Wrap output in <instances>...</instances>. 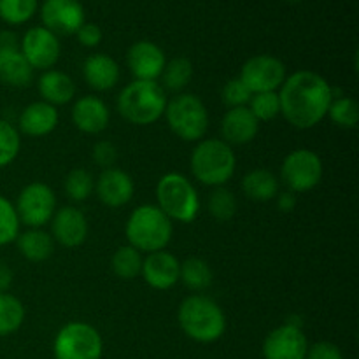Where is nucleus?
<instances>
[{"label":"nucleus","instance_id":"nucleus-37","mask_svg":"<svg viewBox=\"0 0 359 359\" xmlns=\"http://www.w3.org/2000/svg\"><path fill=\"white\" fill-rule=\"evenodd\" d=\"M20 149L21 137L18 128H14L6 119H0V168L13 163Z\"/></svg>","mask_w":359,"mask_h":359},{"label":"nucleus","instance_id":"nucleus-18","mask_svg":"<svg viewBox=\"0 0 359 359\" xmlns=\"http://www.w3.org/2000/svg\"><path fill=\"white\" fill-rule=\"evenodd\" d=\"M51 237L63 248H77L88 237V219L72 205L62 207L51 219Z\"/></svg>","mask_w":359,"mask_h":359},{"label":"nucleus","instance_id":"nucleus-6","mask_svg":"<svg viewBox=\"0 0 359 359\" xmlns=\"http://www.w3.org/2000/svg\"><path fill=\"white\" fill-rule=\"evenodd\" d=\"M158 209L174 223H193L200 212V196L186 175L168 172L156 184Z\"/></svg>","mask_w":359,"mask_h":359},{"label":"nucleus","instance_id":"nucleus-25","mask_svg":"<svg viewBox=\"0 0 359 359\" xmlns=\"http://www.w3.org/2000/svg\"><path fill=\"white\" fill-rule=\"evenodd\" d=\"M34 81V69L21 51L0 53V83L11 88H27Z\"/></svg>","mask_w":359,"mask_h":359},{"label":"nucleus","instance_id":"nucleus-30","mask_svg":"<svg viewBox=\"0 0 359 359\" xmlns=\"http://www.w3.org/2000/svg\"><path fill=\"white\" fill-rule=\"evenodd\" d=\"M193 76V65L188 58L184 56H179V58L170 60V62L165 65L163 74H161V79H163V86L170 91H181L188 86L189 79Z\"/></svg>","mask_w":359,"mask_h":359},{"label":"nucleus","instance_id":"nucleus-7","mask_svg":"<svg viewBox=\"0 0 359 359\" xmlns=\"http://www.w3.org/2000/svg\"><path fill=\"white\" fill-rule=\"evenodd\" d=\"M163 116L174 135L184 142H198L209 128V112L205 104L193 93H181L167 102Z\"/></svg>","mask_w":359,"mask_h":359},{"label":"nucleus","instance_id":"nucleus-5","mask_svg":"<svg viewBox=\"0 0 359 359\" xmlns=\"http://www.w3.org/2000/svg\"><path fill=\"white\" fill-rule=\"evenodd\" d=\"M174 233V223L158 209V205H140L130 214L125 226L128 245L139 252L165 251Z\"/></svg>","mask_w":359,"mask_h":359},{"label":"nucleus","instance_id":"nucleus-14","mask_svg":"<svg viewBox=\"0 0 359 359\" xmlns=\"http://www.w3.org/2000/svg\"><path fill=\"white\" fill-rule=\"evenodd\" d=\"M307 351L309 342L304 330L287 323L272 330L263 342L265 359H305Z\"/></svg>","mask_w":359,"mask_h":359},{"label":"nucleus","instance_id":"nucleus-23","mask_svg":"<svg viewBox=\"0 0 359 359\" xmlns=\"http://www.w3.org/2000/svg\"><path fill=\"white\" fill-rule=\"evenodd\" d=\"M39 93L42 102H48L51 105H65L76 97V83L69 74L62 70L49 69L39 77Z\"/></svg>","mask_w":359,"mask_h":359},{"label":"nucleus","instance_id":"nucleus-31","mask_svg":"<svg viewBox=\"0 0 359 359\" xmlns=\"http://www.w3.org/2000/svg\"><path fill=\"white\" fill-rule=\"evenodd\" d=\"M67 196L74 202H84L91 196L95 189V179L86 168H72L67 174L65 182H63Z\"/></svg>","mask_w":359,"mask_h":359},{"label":"nucleus","instance_id":"nucleus-36","mask_svg":"<svg viewBox=\"0 0 359 359\" xmlns=\"http://www.w3.org/2000/svg\"><path fill=\"white\" fill-rule=\"evenodd\" d=\"M249 111L255 114L258 121H272L280 114V102L277 91L255 93L248 104Z\"/></svg>","mask_w":359,"mask_h":359},{"label":"nucleus","instance_id":"nucleus-20","mask_svg":"<svg viewBox=\"0 0 359 359\" xmlns=\"http://www.w3.org/2000/svg\"><path fill=\"white\" fill-rule=\"evenodd\" d=\"M259 121L249 107H233L224 114L221 121V135L230 146H244L258 135Z\"/></svg>","mask_w":359,"mask_h":359},{"label":"nucleus","instance_id":"nucleus-42","mask_svg":"<svg viewBox=\"0 0 359 359\" xmlns=\"http://www.w3.org/2000/svg\"><path fill=\"white\" fill-rule=\"evenodd\" d=\"M18 49H20V41H18L16 34L9 30L0 32V53L18 51Z\"/></svg>","mask_w":359,"mask_h":359},{"label":"nucleus","instance_id":"nucleus-11","mask_svg":"<svg viewBox=\"0 0 359 359\" xmlns=\"http://www.w3.org/2000/svg\"><path fill=\"white\" fill-rule=\"evenodd\" d=\"M286 77V65L279 58L272 55H256L242 65L238 79L255 95L277 91L283 86Z\"/></svg>","mask_w":359,"mask_h":359},{"label":"nucleus","instance_id":"nucleus-34","mask_svg":"<svg viewBox=\"0 0 359 359\" xmlns=\"http://www.w3.org/2000/svg\"><path fill=\"white\" fill-rule=\"evenodd\" d=\"M207 207H209V212L214 219L226 223L237 212V198H235L230 189L219 186V188H214V191L210 193Z\"/></svg>","mask_w":359,"mask_h":359},{"label":"nucleus","instance_id":"nucleus-24","mask_svg":"<svg viewBox=\"0 0 359 359\" xmlns=\"http://www.w3.org/2000/svg\"><path fill=\"white\" fill-rule=\"evenodd\" d=\"M16 245L20 255L32 263H42L49 259L55 252V241L51 233L41 228H30L18 235Z\"/></svg>","mask_w":359,"mask_h":359},{"label":"nucleus","instance_id":"nucleus-17","mask_svg":"<svg viewBox=\"0 0 359 359\" xmlns=\"http://www.w3.org/2000/svg\"><path fill=\"white\" fill-rule=\"evenodd\" d=\"M181 262L168 251L149 252L146 259H142L140 276L146 284L153 290L167 291L179 283Z\"/></svg>","mask_w":359,"mask_h":359},{"label":"nucleus","instance_id":"nucleus-44","mask_svg":"<svg viewBox=\"0 0 359 359\" xmlns=\"http://www.w3.org/2000/svg\"><path fill=\"white\" fill-rule=\"evenodd\" d=\"M13 270L6 263H0V293L9 291V287L13 286Z\"/></svg>","mask_w":359,"mask_h":359},{"label":"nucleus","instance_id":"nucleus-16","mask_svg":"<svg viewBox=\"0 0 359 359\" xmlns=\"http://www.w3.org/2000/svg\"><path fill=\"white\" fill-rule=\"evenodd\" d=\"M95 191H97L98 200L105 207L118 209V207L126 205L133 198L135 193V184L130 174H126L121 168H105L98 179L95 181Z\"/></svg>","mask_w":359,"mask_h":359},{"label":"nucleus","instance_id":"nucleus-39","mask_svg":"<svg viewBox=\"0 0 359 359\" xmlns=\"http://www.w3.org/2000/svg\"><path fill=\"white\" fill-rule=\"evenodd\" d=\"M91 158L100 168H112L118 161V149L111 140H98L91 149Z\"/></svg>","mask_w":359,"mask_h":359},{"label":"nucleus","instance_id":"nucleus-22","mask_svg":"<svg viewBox=\"0 0 359 359\" xmlns=\"http://www.w3.org/2000/svg\"><path fill=\"white\" fill-rule=\"evenodd\" d=\"M58 111L55 105L48 102H34L27 105L20 114L18 132L25 133L28 137H46L58 126Z\"/></svg>","mask_w":359,"mask_h":359},{"label":"nucleus","instance_id":"nucleus-15","mask_svg":"<svg viewBox=\"0 0 359 359\" xmlns=\"http://www.w3.org/2000/svg\"><path fill=\"white\" fill-rule=\"evenodd\" d=\"M126 63L135 81H156L163 74L167 58L158 44L139 41L126 53Z\"/></svg>","mask_w":359,"mask_h":359},{"label":"nucleus","instance_id":"nucleus-4","mask_svg":"<svg viewBox=\"0 0 359 359\" xmlns=\"http://www.w3.org/2000/svg\"><path fill=\"white\" fill-rule=\"evenodd\" d=\"M167 95L156 81H133L126 84L118 97V111L128 123L147 126L165 114Z\"/></svg>","mask_w":359,"mask_h":359},{"label":"nucleus","instance_id":"nucleus-43","mask_svg":"<svg viewBox=\"0 0 359 359\" xmlns=\"http://www.w3.org/2000/svg\"><path fill=\"white\" fill-rule=\"evenodd\" d=\"M277 207H279L280 212H293L294 207H297V196H294V193L286 191L277 195Z\"/></svg>","mask_w":359,"mask_h":359},{"label":"nucleus","instance_id":"nucleus-38","mask_svg":"<svg viewBox=\"0 0 359 359\" xmlns=\"http://www.w3.org/2000/svg\"><path fill=\"white\" fill-rule=\"evenodd\" d=\"M221 97H223L224 105H228L230 109L233 107H245L251 100L252 93L244 86L238 77L235 79L226 81V84L223 86V91H221Z\"/></svg>","mask_w":359,"mask_h":359},{"label":"nucleus","instance_id":"nucleus-2","mask_svg":"<svg viewBox=\"0 0 359 359\" xmlns=\"http://www.w3.org/2000/svg\"><path fill=\"white\" fill-rule=\"evenodd\" d=\"M177 321L186 337L198 344H212L226 332L223 309L209 297L191 294L181 304Z\"/></svg>","mask_w":359,"mask_h":359},{"label":"nucleus","instance_id":"nucleus-21","mask_svg":"<svg viewBox=\"0 0 359 359\" xmlns=\"http://www.w3.org/2000/svg\"><path fill=\"white\" fill-rule=\"evenodd\" d=\"M83 76L88 86L93 88L95 91H109L119 83L121 70L112 56L95 53L84 60Z\"/></svg>","mask_w":359,"mask_h":359},{"label":"nucleus","instance_id":"nucleus-40","mask_svg":"<svg viewBox=\"0 0 359 359\" xmlns=\"http://www.w3.org/2000/svg\"><path fill=\"white\" fill-rule=\"evenodd\" d=\"M76 35L77 41H79L84 48H97L102 42V30L100 27L95 23H86V21H84V23L81 25L79 30L76 32Z\"/></svg>","mask_w":359,"mask_h":359},{"label":"nucleus","instance_id":"nucleus-28","mask_svg":"<svg viewBox=\"0 0 359 359\" xmlns=\"http://www.w3.org/2000/svg\"><path fill=\"white\" fill-rule=\"evenodd\" d=\"M25 307L20 298L11 293H0V337H9L21 328Z\"/></svg>","mask_w":359,"mask_h":359},{"label":"nucleus","instance_id":"nucleus-1","mask_svg":"<svg viewBox=\"0 0 359 359\" xmlns=\"http://www.w3.org/2000/svg\"><path fill=\"white\" fill-rule=\"evenodd\" d=\"M280 114L291 126L311 130L328 114L333 88L328 81L312 70H298L286 77L279 88Z\"/></svg>","mask_w":359,"mask_h":359},{"label":"nucleus","instance_id":"nucleus-12","mask_svg":"<svg viewBox=\"0 0 359 359\" xmlns=\"http://www.w3.org/2000/svg\"><path fill=\"white\" fill-rule=\"evenodd\" d=\"M58 35L49 32L44 27H34L27 30L20 42V51L25 56L32 69L49 70L55 67L60 58Z\"/></svg>","mask_w":359,"mask_h":359},{"label":"nucleus","instance_id":"nucleus-35","mask_svg":"<svg viewBox=\"0 0 359 359\" xmlns=\"http://www.w3.org/2000/svg\"><path fill=\"white\" fill-rule=\"evenodd\" d=\"M20 224L14 203L0 195V248L11 244V242H16L18 235H20Z\"/></svg>","mask_w":359,"mask_h":359},{"label":"nucleus","instance_id":"nucleus-19","mask_svg":"<svg viewBox=\"0 0 359 359\" xmlns=\"http://www.w3.org/2000/svg\"><path fill=\"white\" fill-rule=\"evenodd\" d=\"M111 112L102 98L93 95H84L76 100L72 107V123L79 132L88 135L102 133L109 126Z\"/></svg>","mask_w":359,"mask_h":359},{"label":"nucleus","instance_id":"nucleus-32","mask_svg":"<svg viewBox=\"0 0 359 359\" xmlns=\"http://www.w3.org/2000/svg\"><path fill=\"white\" fill-rule=\"evenodd\" d=\"M328 116L337 126L340 128H356L359 119V107L358 102L351 97H339L333 98L332 105L328 109Z\"/></svg>","mask_w":359,"mask_h":359},{"label":"nucleus","instance_id":"nucleus-13","mask_svg":"<svg viewBox=\"0 0 359 359\" xmlns=\"http://www.w3.org/2000/svg\"><path fill=\"white\" fill-rule=\"evenodd\" d=\"M41 20L55 35H72L84 23V9L79 0H44Z\"/></svg>","mask_w":359,"mask_h":359},{"label":"nucleus","instance_id":"nucleus-27","mask_svg":"<svg viewBox=\"0 0 359 359\" xmlns=\"http://www.w3.org/2000/svg\"><path fill=\"white\" fill-rule=\"evenodd\" d=\"M212 270L202 258H188L181 263L179 280L191 291H203L212 284Z\"/></svg>","mask_w":359,"mask_h":359},{"label":"nucleus","instance_id":"nucleus-3","mask_svg":"<svg viewBox=\"0 0 359 359\" xmlns=\"http://www.w3.org/2000/svg\"><path fill=\"white\" fill-rule=\"evenodd\" d=\"M189 165L196 181L203 186L219 188L233 177L237 158L230 144L223 139H202L193 149Z\"/></svg>","mask_w":359,"mask_h":359},{"label":"nucleus","instance_id":"nucleus-26","mask_svg":"<svg viewBox=\"0 0 359 359\" xmlns=\"http://www.w3.org/2000/svg\"><path fill=\"white\" fill-rule=\"evenodd\" d=\"M242 191L255 202H270L279 195V181L266 168H255L242 179Z\"/></svg>","mask_w":359,"mask_h":359},{"label":"nucleus","instance_id":"nucleus-10","mask_svg":"<svg viewBox=\"0 0 359 359\" xmlns=\"http://www.w3.org/2000/svg\"><path fill=\"white\" fill-rule=\"evenodd\" d=\"M280 179L291 193H307L323 179V161L311 149H294L280 165Z\"/></svg>","mask_w":359,"mask_h":359},{"label":"nucleus","instance_id":"nucleus-29","mask_svg":"<svg viewBox=\"0 0 359 359\" xmlns=\"http://www.w3.org/2000/svg\"><path fill=\"white\" fill-rule=\"evenodd\" d=\"M111 266L116 277L123 280H132L137 276H140L142 256L132 245H121V248L116 249L114 256L111 259Z\"/></svg>","mask_w":359,"mask_h":359},{"label":"nucleus","instance_id":"nucleus-41","mask_svg":"<svg viewBox=\"0 0 359 359\" xmlns=\"http://www.w3.org/2000/svg\"><path fill=\"white\" fill-rule=\"evenodd\" d=\"M305 359H344L342 351L332 342H318L309 347Z\"/></svg>","mask_w":359,"mask_h":359},{"label":"nucleus","instance_id":"nucleus-33","mask_svg":"<svg viewBox=\"0 0 359 359\" xmlns=\"http://www.w3.org/2000/svg\"><path fill=\"white\" fill-rule=\"evenodd\" d=\"M37 13V0H0V20L7 25H23Z\"/></svg>","mask_w":359,"mask_h":359},{"label":"nucleus","instance_id":"nucleus-8","mask_svg":"<svg viewBox=\"0 0 359 359\" xmlns=\"http://www.w3.org/2000/svg\"><path fill=\"white\" fill-rule=\"evenodd\" d=\"M104 342L97 328L83 321L67 323L53 342L55 359H100Z\"/></svg>","mask_w":359,"mask_h":359},{"label":"nucleus","instance_id":"nucleus-45","mask_svg":"<svg viewBox=\"0 0 359 359\" xmlns=\"http://www.w3.org/2000/svg\"><path fill=\"white\" fill-rule=\"evenodd\" d=\"M287 2H300V0H287Z\"/></svg>","mask_w":359,"mask_h":359},{"label":"nucleus","instance_id":"nucleus-9","mask_svg":"<svg viewBox=\"0 0 359 359\" xmlns=\"http://www.w3.org/2000/svg\"><path fill=\"white\" fill-rule=\"evenodd\" d=\"M14 207L21 224L28 228H42L51 223L56 212L55 191L44 182H30L20 191Z\"/></svg>","mask_w":359,"mask_h":359}]
</instances>
